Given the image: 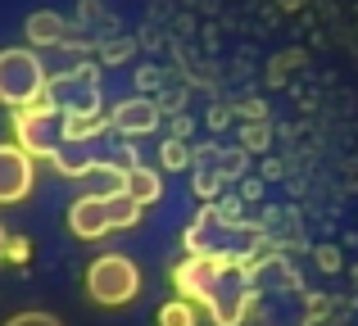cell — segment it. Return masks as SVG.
I'll list each match as a JSON object with an SVG mask.
<instances>
[{
	"label": "cell",
	"mask_w": 358,
	"mask_h": 326,
	"mask_svg": "<svg viewBox=\"0 0 358 326\" xmlns=\"http://www.w3.org/2000/svg\"><path fill=\"white\" fill-rule=\"evenodd\" d=\"M45 82H50V73L36 50H27V45L0 50V105L5 109H27L32 100H41Z\"/></svg>",
	"instance_id": "cell-1"
},
{
	"label": "cell",
	"mask_w": 358,
	"mask_h": 326,
	"mask_svg": "<svg viewBox=\"0 0 358 326\" xmlns=\"http://www.w3.org/2000/svg\"><path fill=\"white\" fill-rule=\"evenodd\" d=\"M87 295L105 309H122L141 295V267L127 254H100L87 267Z\"/></svg>",
	"instance_id": "cell-2"
},
{
	"label": "cell",
	"mask_w": 358,
	"mask_h": 326,
	"mask_svg": "<svg viewBox=\"0 0 358 326\" xmlns=\"http://www.w3.org/2000/svg\"><path fill=\"white\" fill-rule=\"evenodd\" d=\"M32 181H36V159L18 141H0V204L27 200Z\"/></svg>",
	"instance_id": "cell-3"
},
{
	"label": "cell",
	"mask_w": 358,
	"mask_h": 326,
	"mask_svg": "<svg viewBox=\"0 0 358 326\" xmlns=\"http://www.w3.org/2000/svg\"><path fill=\"white\" fill-rule=\"evenodd\" d=\"M69 231H73L78 240H100L105 231H114V227H109V209H105V191L73 200V209H69Z\"/></svg>",
	"instance_id": "cell-4"
},
{
	"label": "cell",
	"mask_w": 358,
	"mask_h": 326,
	"mask_svg": "<svg viewBox=\"0 0 358 326\" xmlns=\"http://www.w3.org/2000/svg\"><path fill=\"white\" fill-rule=\"evenodd\" d=\"M105 123L114 127V132H122V136H145V132L159 127V109L150 105V100H122V105L109 109Z\"/></svg>",
	"instance_id": "cell-5"
},
{
	"label": "cell",
	"mask_w": 358,
	"mask_h": 326,
	"mask_svg": "<svg viewBox=\"0 0 358 326\" xmlns=\"http://www.w3.org/2000/svg\"><path fill=\"white\" fill-rule=\"evenodd\" d=\"M122 191H127L131 200L145 209V204H155L159 195H164V181H159L155 168H127V177H122Z\"/></svg>",
	"instance_id": "cell-6"
},
{
	"label": "cell",
	"mask_w": 358,
	"mask_h": 326,
	"mask_svg": "<svg viewBox=\"0 0 358 326\" xmlns=\"http://www.w3.org/2000/svg\"><path fill=\"white\" fill-rule=\"evenodd\" d=\"M105 209H109V227H114V231L136 227V222H141V204L131 200L127 191H105Z\"/></svg>",
	"instance_id": "cell-7"
},
{
	"label": "cell",
	"mask_w": 358,
	"mask_h": 326,
	"mask_svg": "<svg viewBox=\"0 0 358 326\" xmlns=\"http://www.w3.org/2000/svg\"><path fill=\"white\" fill-rule=\"evenodd\" d=\"M64 36V18L59 14H32L27 18V41L32 45H55Z\"/></svg>",
	"instance_id": "cell-8"
},
{
	"label": "cell",
	"mask_w": 358,
	"mask_h": 326,
	"mask_svg": "<svg viewBox=\"0 0 358 326\" xmlns=\"http://www.w3.org/2000/svg\"><path fill=\"white\" fill-rule=\"evenodd\" d=\"M159 326H195V304L186 299V295L168 299L164 309H159Z\"/></svg>",
	"instance_id": "cell-9"
},
{
	"label": "cell",
	"mask_w": 358,
	"mask_h": 326,
	"mask_svg": "<svg viewBox=\"0 0 358 326\" xmlns=\"http://www.w3.org/2000/svg\"><path fill=\"white\" fill-rule=\"evenodd\" d=\"M5 326H64L55 313H41V309H27V313H14Z\"/></svg>",
	"instance_id": "cell-10"
},
{
	"label": "cell",
	"mask_w": 358,
	"mask_h": 326,
	"mask_svg": "<svg viewBox=\"0 0 358 326\" xmlns=\"http://www.w3.org/2000/svg\"><path fill=\"white\" fill-rule=\"evenodd\" d=\"M164 163H168V168H182V163H186L182 141H168V145H164Z\"/></svg>",
	"instance_id": "cell-11"
},
{
	"label": "cell",
	"mask_w": 358,
	"mask_h": 326,
	"mask_svg": "<svg viewBox=\"0 0 358 326\" xmlns=\"http://www.w3.org/2000/svg\"><path fill=\"white\" fill-rule=\"evenodd\" d=\"M0 258H9V231H5V222H0Z\"/></svg>",
	"instance_id": "cell-12"
}]
</instances>
